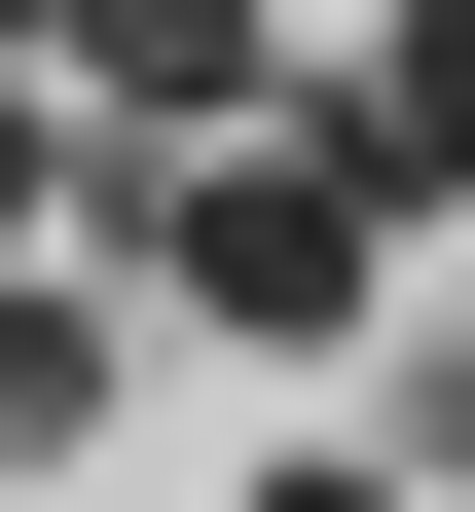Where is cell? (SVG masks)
Wrapping results in <instances>:
<instances>
[{
  "instance_id": "6da1fadb",
  "label": "cell",
  "mask_w": 475,
  "mask_h": 512,
  "mask_svg": "<svg viewBox=\"0 0 475 512\" xmlns=\"http://www.w3.org/2000/svg\"><path fill=\"white\" fill-rule=\"evenodd\" d=\"M147 293H183L220 366H366V293H402V220H366L329 147H220V183H147Z\"/></svg>"
},
{
  "instance_id": "7a4b0ae2",
  "label": "cell",
  "mask_w": 475,
  "mask_h": 512,
  "mask_svg": "<svg viewBox=\"0 0 475 512\" xmlns=\"http://www.w3.org/2000/svg\"><path fill=\"white\" fill-rule=\"evenodd\" d=\"M329 183H366V220H475V0L329 37Z\"/></svg>"
},
{
  "instance_id": "3957f363",
  "label": "cell",
  "mask_w": 475,
  "mask_h": 512,
  "mask_svg": "<svg viewBox=\"0 0 475 512\" xmlns=\"http://www.w3.org/2000/svg\"><path fill=\"white\" fill-rule=\"evenodd\" d=\"M74 439H110V293L37 256V293H0V476H74Z\"/></svg>"
},
{
  "instance_id": "277c9868",
  "label": "cell",
  "mask_w": 475,
  "mask_h": 512,
  "mask_svg": "<svg viewBox=\"0 0 475 512\" xmlns=\"http://www.w3.org/2000/svg\"><path fill=\"white\" fill-rule=\"evenodd\" d=\"M37 183H74V110H37V37H0V293H37Z\"/></svg>"
},
{
  "instance_id": "5b68a950",
  "label": "cell",
  "mask_w": 475,
  "mask_h": 512,
  "mask_svg": "<svg viewBox=\"0 0 475 512\" xmlns=\"http://www.w3.org/2000/svg\"><path fill=\"white\" fill-rule=\"evenodd\" d=\"M256 512H402V476H366V439H293V476H256Z\"/></svg>"
}]
</instances>
